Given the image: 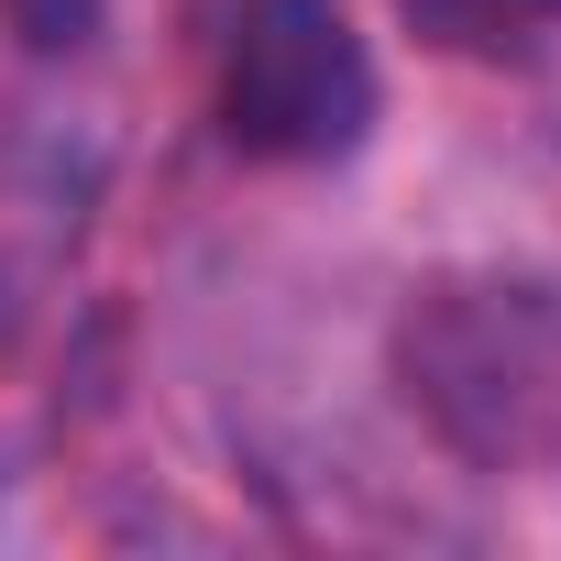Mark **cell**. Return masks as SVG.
Masks as SVG:
<instances>
[{
	"label": "cell",
	"mask_w": 561,
	"mask_h": 561,
	"mask_svg": "<svg viewBox=\"0 0 561 561\" xmlns=\"http://www.w3.org/2000/svg\"><path fill=\"white\" fill-rule=\"evenodd\" d=\"M397 386L473 473L561 462V298L539 275H430L397 309Z\"/></svg>",
	"instance_id": "cell-1"
},
{
	"label": "cell",
	"mask_w": 561,
	"mask_h": 561,
	"mask_svg": "<svg viewBox=\"0 0 561 561\" xmlns=\"http://www.w3.org/2000/svg\"><path fill=\"white\" fill-rule=\"evenodd\" d=\"M220 133L253 165H331L375 133V56L342 0H253L220 67Z\"/></svg>",
	"instance_id": "cell-2"
},
{
	"label": "cell",
	"mask_w": 561,
	"mask_h": 561,
	"mask_svg": "<svg viewBox=\"0 0 561 561\" xmlns=\"http://www.w3.org/2000/svg\"><path fill=\"white\" fill-rule=\"evenodd\" d=\"M397 12L451 56H517V45H539L561 23V0H397Z\"/></svg>",
	"instance_id": "cell-3"
}]
</instances>
